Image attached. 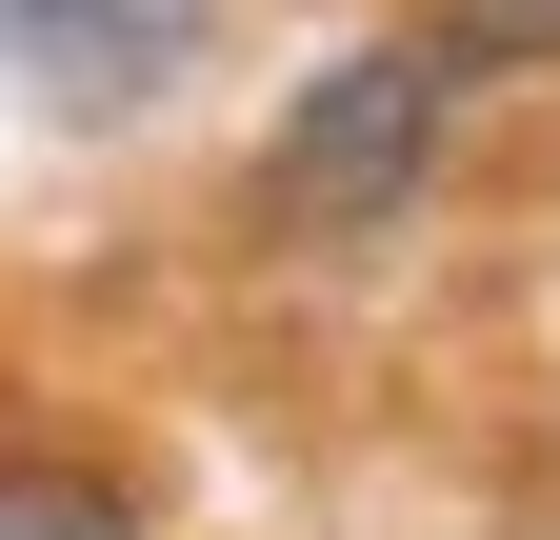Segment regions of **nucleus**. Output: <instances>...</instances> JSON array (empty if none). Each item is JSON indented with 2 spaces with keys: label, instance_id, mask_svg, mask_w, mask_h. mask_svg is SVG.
Instances as JSON below:
<instances>
[{
  "label": "nucleus",
  "instance_id": "7ed1b4c3",
  "mask_svg": "<svg viewBox=\"0 0 560 540\" xmlns=\"http://www.w3.org/2000/svg\"><path fill=\"white\" fill-rule=\"evenodd\" d=\"M0 540H140V501L101 481V460H40V441H0Z\"/></svg>",
  "mask_w": 560,
  "mask_h": 540
},
{
  "label": "nucleus",
  "instance_id": "f257e3e1",
  "mask_svg": "<svg viewBox=\"0 0 560 540\" xmlns=\"http://www.w3.org/2000/svg\"><path fill=\"white\" fill-rule=\"evenodd\" d=\"M441 141H460V60L420 40V21H400V40H340L320 81L280 101V141H260V221L320 240V260H340V240H400L420 180H441Z\"/></svg>",
  "mask_w": 560,
  "mask_h": 540
},
{
  "label": "nucleus",
  "instance_id": "f03ea898",
  "mask_svg": "<svg viewBox=\"0 0 560 540\" xmlns=\"http://www.w3.org/2000/svg\"><path fill=\"white\" fill-rule=\"evenodd\" d=\"M0 60H21L60 120H140L161 81L221 60V0H0Z\"/></svg>",
  "mask_w": 560,
  "mask_h": 540
},
{
  "label": "nucleus",
  "instance_id": "20e7f679",
  "mask_svg": "<svg viewBox=\"0 0 560 540\" xmlns=\"http://www.w3.org/2000/svg\"><path fill=\"white\" fill-rule=\"evenodd\" d=\"M420 40L460 81H560V0H420Z\"/></svg>",
  "mask_w": 560,
  "mask_h": 540
}]
</instances>
